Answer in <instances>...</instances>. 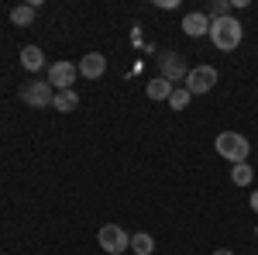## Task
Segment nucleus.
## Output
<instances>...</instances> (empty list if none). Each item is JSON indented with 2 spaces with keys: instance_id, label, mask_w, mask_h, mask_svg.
<instances>
[{
  "instance_id": "obj_1",
  "label": "nucleus",
  "mask_w": 258,
  "mask_h": 255,
  "mask_svg": "<svg viewBox=\"0 0 258 255\" xmlns=\"http://www.w3.org/2000/svg\"><path fill=\"white\" fill-rule=\"evenodd\" d=\"M241 38H244V24H241L234 14H231V18L210 21V41L217 45L220 52H234L241 45Z\"/></svg>"
},
{
  "instance_id": "obj_6",
  "label": "nucleus",
  "mask_w": 258,
  "mask_h": 255,
  "mask_svg": "<svg viewBox=\"0 0 258 255\" xmlns=\"http://www.w3.org/2000/svg\"><path fill=\"white\" fill-rule=\"evenodd\" d=\"M80 76V66L76 62H48V83H52V90H73V83Z\"/></svg>"
},
{
  "instance_id": "obj_11",
  "label": "nucleus",
  "mask_w": 258,
  "mask_h": 255,
  "mask_svg": "<svg viewBox=\"0 0 258 255\" xmlns=\"http://www.w3.org/2000/svg\"><path fill=\"white\" fill-rule=\"evenodd\" d=\"M172 90H176V86H172V83H169V79H162V76H155V79H148V86H145V93H148V100H169L172 97Z\"/></svg>"
},
{
  "instance_id": "obj_15",
  "label": "nucleus",
  "mask_w": 258,
  "mask_h": 255,
  "mask_svg": "<svg viewBox=\"0 0 258 255\" xmlns=\"http://www.w3.org/2000/svg\"><path fill=\"white\" fill-rule=\"evenodd\" d=\"M251 179H255V169H251L248 162L231 166V183H234V186H251Z\"/></svg>"
},
{
  "instance_id": "obj_8",
  "label": "nucleus",
  "mask_w": 258,
  "mask_h": 255,
  "mask_svg": "<svg viewBox=\"0 0 258 255\" xmlns=\"http://www.w3.org/2000/svg\"><path fill=\"white\" fill-rule=\"evenodd\" d=\"M182 31H186L189 38H203V35H210V14H203V11H189V14L182 18Z\"/></svg>"
},
{
  "instance_id": "obj_12",
  "label": "nucleus",
  "mask_w": 258,
  "mask_h": 255,
  "mask_svg": "<svg viewBox=\"0 0 258 255\" xmlns=\"http://www.w3.org/2000/svg\"><path fill=\"white\" fill-rule=\"evenodd\" d=\"M52 107H55V111H62V114H73V111L80 107V93H76V90H55Z\"/></svg>"
},
{
  "instance_id": "obj_17",
  "label": "nucleus",
  "mask_w": 258,
  "mask_h": 255,
  "mask_svg": "<svg viewBox=\"0 0 258 255\" xmlns=\"http://www.w3.org/2000/svg\"><path fill=\"white\" fill-rule=\"evenodd\" d=\"M217 18H231V4L227 0H214L210 4V21H217Z\"/></svg>"
},
{
  "instance_id": "obj_14",
  "label": "nucleus",
  "mask_w": 258,
  "mask_h": 255,
  "mask_svg": "<svg viewBox=\"0 0 258 255\" xmlns=\"http://www.w3.org/2000/svg\"><path fill=\"white\" fill-rule=\"evenodd\" d=\"M131 252H135V255H152V252H155V238L148 235V231L131 235Z\"/></svg>"
},
{
  "instance_id": "obj_21",
  "label": "nucleus",
  "mask_w": 258,
  "mask_h": 255,
  "mask_svg": "<svg viewBox=\"0 0 258 255\" xmlns=\"http://www.w3.org/2000/svg\"><path fill=\"white\" fill-rule=\"evenodd\" d=\"M255 238H258V228H255Z\"/></svg>"
},
{
  "instance_id": "obj_3",
  "label": "nucleus",
  "mask_w": 258,
  "mask_h": 255,
  "mask_svg": "<svg viewBox=\"0 0 258 255\" xmlns=\"http://www.w3.org/2000/svg\"><path fill=\"white\" fill-rule=\"evenodd\" d=\"M97 241H100V248H103L107 255H120V252L131 248V235H127L120 224H103L100 235H97Z\"/></svg>"
},
{
  "instance_id": "obj_18",
  "label": "nucleus",
  "mask_w": 258,
  "mask_h": 255,
  "mask_svg": "<svg viewBox=\"0 0 258 255\" xmlns=\"http://www.w3.org/2000/svg\"><path fill=\"white\" fill-rule=\"evenodd\" d=\"M162 11H172V7H179V0H155Z\"/></svg>"
},
{
  "instance_id": "obj_10",
  "label": "nucleus",
  "mask_w": 258,
  "mask_h": 255,
  "mask_svg": "<svg viewBox=\"0 0 258 255\" xmlns=\"http://www.w3.org/2000/svg\"><path fill=\"white\" fill-rule=\"evenodd\" d=\"M21 66L28 73H41V69H48V59H45V52H41L38 45H24L21 48Z\"/></svg>"
},
{
  "instance_id": "obj_5",
  "label": "nucleus",
  "mask_w": 258,
  "mask_h": 255,
  "mask_svg": "<svg viewBox=\"0 0 258 255\" xmlns=\"http://www.w3.org/2000/svg\"><path fill=\"white\" fill-rule=\"evenodd\" d=\"M159 69H162L159 76L169 79V83L176 86V83H186V76H189L193 66L186 62V56H179V52H165V56H159Z\"/></svg>"
},
{
  "instance_id": "obj_9",
  "label": "nucleus",
  "mask_w": 258,
  "mask_h": 255,
  "mask_svg": "<svg viewBox=\"0 0 258 255\" xmlns=\"http://www.w3.org/2000/svg\"><path fill=\"white\" fill-rule=\"evenodd\" d=\"M107 73V56H100V52H86L80 62V76L86 79H100Z\"/></svg>"
},
{
  "instance_id": "obj_19",
  "label": "nucleus",
  "mask_w": 258,
  "mask_h": 255,
  "mask_svg": "<svg viewBox=\"0 0 258 255\" xmlns=\"http://www.w3.org/2000/svg\"><path fill=\"white\" fill-rule=\"evenodd\" d=\"M248 203H251V211H255V214H258V190H255V193H251V200H248Z\"/></svg>"
},
{
  "instance_id": "obj_16",
  "label": "nucleus",
  "mask_w": 258,
  "mask_h": 255,
  "mask_svg": "<svg viewBox=\"0 0 258 255\" xmlns=\"http://www.w3.org/2000/svg\"><path fill=\"white\" fill-rule=\"evenodd\" d=\"M189 100H193V93H189L186 86H176V90H172V97L165 100V104H169L172 111H186V107H189Z\"/></svg>"
},
{
  "instance_id": "obj_13",
  "label": "nucleus",
  "mask_w": 258,
  "mask_h": 255,
  "mask_svg": "<svg viewBox=\"0 0 258 255\" xmlns=\"http://www.w3.org/2000/svg\"><path fill=\"white\" fill-rule=\"evenodd\" d=\"M35 14H38V11H35L31 4H18V7H11V21H14L18 28H31V24H35Z\"/></svg>"
},
{
  "instance_id": "obj_2",
  "label": "nucleus",
  "mask_w": 258,
  "mask_h": 255,
  "mask_svg": "<svg viewBox=\"0 0 258 255\" xmlns=\"http://www.w3.org/2000/svg\"><path fill=\"white\" fill-rule=\"evenodd\" d=\"M214 148H217L220 159H227L231 166H238V162H248L251 141L241 135V131H220V135L214 138Z\"/></svg>"
},
{
  "instance_id": "obj_7",
  "label": "nucleus",
  "mask_w": 258,
  "mask_h": 255,
  "mask_svg": "<svg viewBox=\"0 0 258 255\" xmlns=\"http://www.w3.org/2000/svg\"><path fill=\"white\" fill-rule=\"evenodd\" d=\"M21 100L28 104V107H52V100H55V90H52V83L45 79V83H24L21 86Z\"/></svg>"
},
{
  "instance_id": "obj_4",
  "label": "nucleus",
  "mask_w": 258,
  "mask_h": 255,
  "mask_svg": "<svg viewBox=\"0 0 258 255\" xmlns=\"http://www.w3.org/2000/svg\"><path fill=\"white\" fill-rule=\"evenodd\" d=\"M220 73L214 66H193L189 69V76H186V90L193 93V97H203V93H210L214 86H217Z\"/></svg>"
},
{
  "instance_id": "obj_20",
  "label": "nucleus",
  "mask_w": 258,
  "mask_h": 255,
  "mask_svg": "<svg viewBox=\"0 0 258 255\" xmlns=\"http://www.w3.org/2000/svg\"><path fill=\"white\" fill-rule=\"evenodd\" d=\"M214 255H234V252H231V248H217Z\"/></svg>"
}]
</instances>
